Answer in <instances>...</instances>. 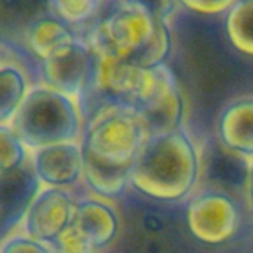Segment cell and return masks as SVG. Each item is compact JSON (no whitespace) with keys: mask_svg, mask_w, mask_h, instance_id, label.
<instances>
[{"mask_svg":"<svg viewBox=\"0 0 253 253\" xmlns=\"http://www.w3.org/2000/svg\"><path fill=\"white\" fill-rule=\"evenodd\" d=\"M31 87L22 68L15 64H0V125L13 120Z\"/></svg>","mask_w":253,"mask_h":253,"instance_id":"9a60e30c","label":"cell"},{"mask_svg":"<svg viewBox=\"0 0 253 253\" xmlns=\"http://www.w3.org/2000/svg\"><path fill=\"white\" fill-rule=\"evenodd\" d=\"M199 169V145L181 127L147 139L132 168L130 187L156 200L185 202L196 190Z\"/></svg>","mask_w":253,"mask_h":253,"instance_id":"7a4b0ae2","label":"cell"},{"mask_svg":"<svg viewBox=\"0 0 253 253\" xmlns=\"http://www.w3.org/2000/svg\"><path fill=\"white\" fill-rule=\"evenodd\" d=\"M33 166L40 181L47 185H77L84 169L82 142H62L34 150Z\"/></svg>","mask_w":253,"mask_h":253,"instance_id":"7c38bea8","label":"cell"},{"mask_svg":"<svg viewBox=\"0 0 253 253\" xmlns=\"http://www.w3.org/2000/svg\"><path fill=\"white\" fill-rule=\"evenodd\" d=\"M150 136L168 133L184 127L185 102L172 70L159 65V82L153 93L135 107Z\"/></svg>","mask_w":253,"mask_h":253,"instance_id":"30bf717a","label":"cell"},{"mask_svg":"<svg viewBox=\"0 0 253 253\" xmlns=\"http://www.w3.org/2000/svg\"><path fill=\"white\" fill-rule=\"evenodd\" d=\"M120 3L142 9L151 16L168 22L179 6L178 0H120Z\"/></svg>","mask_w":253,"mask_h":253,"instance_id":"44dd1931","label":"cell"},{"mask_svg":"<svg viewBox=\"0 0 253 253\" xmlns=\"http://www.w3.org/2000/svg\"><path fill=\"white\" fill-rule=\"evenodd\" d=\"M185 222L193 240L206 249H225L253 233L248 208L218 191H194L185 200Z\"/></svg>","mask_w":253,"mask_h":253,"instance_id":"277c9868","label":"cell"},{"mask_svg":"<svg viewBox=\"0 0 253 253\" xmlns=\"http://www.w3.org/2000/svg\"><path fill=\"white\" fill-rule=\"evenodd\" d=\"M157 21L142 9L120 3L99 22L90 47L96 53H107L133 64L153 37Z\"/></svg>","mask_w":253,"mask_h":253,"instance_id":"8992f818","label":"cell"},{"mask_svg":"<svg viewBox=\"0 0 253 253\" xmlns=\"http://www.w3.org/2000/svg\"><path fill=\"white\" fill-rule=\"evenodd\" d=\"M49 10V0H0V28L24 31Z\"/></svg>","mask_w":253,"mask_h":253,"instance_id":"e0dca14e","label":"cell"},{"mask_svg":"<svg viewBox=\"0 0 253 253\" xmlns=\"http://www.w3.org/2000/svg\"><path fill=\"white\" fill-rule=\"evenodd\" d=\"M120 218L113 202L83 197L76 202L73 219L52 243L56 253H99L119 236Z\"/></svg>","mask_w":253,"mask_h":253,"instance_id":"5b68a950","label":"cell"},{"mask_svg":"<svg viewBox=\"0 0 253 253\" xmlns=\"http://www.w3.org/2000/svg\"><path fill=\"white\" fill-rule=\"evenodd\" d=\"M10 125L27 148L39 150L53 144L80 142L84 117L79 99L37 84L30 89Z\"/></svg>","mask_w":253,"mask_h":253,"instance_id":"3957f363","label":"cell"},{"mask_svg":"<svg viewBox=\"0 0 253 253\" xmlns=\"http://www.w3.org/2000/svg\"><path fill=\"white\" fill-rule=\"evenodd\" d=\"M236 1L237 0H178L179 6L184 9L203 16L225 13Z\"/></svg>","mask_w":253,"mask_h":253,"instance_id":"7402d4cb","label":"cell"},{"mask_svg":"<svg viewBox=\"0 0 253 253\" xmlns=\"http://www.w3.org/2000/svg\"><path fill=\"white\" fill-rule=\"evenodd\" d=\"M199 151L200 169L194 191L224 193L246 206V188L252 159L230 150L216 135L206 138L199 145Z\"/></svg>","mask_w":253,"mask_h":253,"instance_id":"52a82bcc","label":"cell"},{"mask_svg":"<svg viewBox=\"0 0 253 253\" xmlns=\"http://www.w3.org/2000/svg\"><path fill=\"white\" fill-rule=\"evenodd\" d=\"M246 208L249 215L253 219V162L251 166V173H249V181H248V188H246Z\"/></svg>","mask_w":253,"mask_h":253,"instance_id":"603a6c76","label":"cell"},{"mask_svg":"<svg viewBox=\"0 0 253 253\" xmlns=\"http://www.w3.org/2000/svg\"><path fill=\"white\" fill-rule=\"evenodd\" d=\"M27 163V147L10 123L0 125V170Z\"/></svg>","mask_w":253,"mask_h":253,"instance_id":"ffe728a7","label":"cell"},{"mask_svg":"<svg viewBox=\"0 0 253 253\" xmlns=\"http://www.w3.org/2000/svg\"><path fill=\"white\" fill-rule=\"evenodd\" d=\"M148 132L136 108L104 99L84 120L82 136L83 181L96 197L116 200L130 187V172Z\"/></svg>","mask_w":253,"mask_h":253,"instance_id":"6da1fadb","label":"cell"},{"mask_svg":"<svg viewBox=\"0 0 253 253\" xmlns=\"http://www.w3.org/2000/svg\"><path fill=\"white\" fill-rule=\"evenodd\" d=\"M172 50V31L168 21H157L153 37L148 44L144 47L141 55L135 59L133 64L144 68H154L162 64H166L168 56Z\"/></svg>","mask_w":253,"mask_h":253,"instance_id":"ac0fdd59","label":"cell"},{"mask_svg":"<svg viewBox=\"0 0 253 253\" xmlns=\"http://www.w3.org/2000/svg\"><path fill=\"white\" fill-rule=\"evenodd\" d=\"M74 208L76 200L73 194L64 188L53 187L43 191L30 209L28 234L52 245L70 225Z\"/></svg>","mask_w":253,"mask_h":253,"instance_id":"8fae6325","label":"cell"},{"mask_svg":"<svg viewBox=\"0 0 253 253\" xmlns=\"http://www.w3.org/2000/svg\"><path fill=\"white\" fill-rule=\"evenodd\" d=\"M225 34L237 52L253 58V0H237L225 12Z\"/></svg>","mask_w":253,"mask_h":253,"instance_id":"2e32d148","label":"cell"},{"mask_svg":"<svg viewBox=\"0 0 253 253\" xmlns=\"http://www.w3.org/2000/svg\"><path fill=\"white\" fill-rule=\"evenodd\" d=\"M101 0H49V10L68 25H80L92 19Z\"/></svg>","mask_w":253,"mask_h":253,"instance_id":"d6986e66","label":"cell"},{"mask_svg":"<svg viewBox=\"0 0 253 253\" xmlns=\"http://www.w3.org/2000/svg\"><path fill=\"white\" fill-rule=\"evenodd\" d=\"M216 138L230 150L253 160V98L237 99L222 110Z\"/></svg>","mask_w":253,"mask_h":253,"instance_id":"5bb4252c","label":"cell"},{"mask_svg":"<svg viewBox=\"0 0 253 253\" xmlns=\"http://www.w3.org/2000/svg\"><path fill=\"white\" fill-rule=\"evenodd\" d=\"M95 53L82 40L42 62L43 84L79 99L92 83Z\"/></svg>","mask_w":253,"mask_h":253,"instance_id":"9c48e42d","label":"cell"},{"mask_svg":"<svg viewBox=\"0 0 253 253\" xmlns=\"http://www.w3.org/2000/svg\"><path fill=\"white\" fill-rule=\"evenodd\" d=\"M22 37L25 47L42 62L58 55L77 40L71 25L53 13H44L33 21Z\"/></svg>","mask_w":253,"mask_h":253,"instance_id":"4fadbf2b","label":"cell"},{"mask_svg":"<svg viewBox=\"0 0 253 253\" xmlns=\"http://www.w3.org/2000/svg\"><path fill=\"white\" fill-rule=\"evenodd\" d=\"M95 53L90 86L105 96L133 107L142 104L156 89L159 67L144 68L107 53Z\"/></svg>","mask_w":253,"mask_h":253,"instance_id":"ba28073f","label":"cell"}]
</instances>
